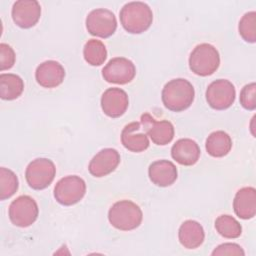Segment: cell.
Instances as JSON below:
<instances>
[{"label": "cell", "instance_id": "cell-2", "mask_svg": "<svg viewBox=\"0 0 256 256\" xmlns=\"http://www.w3.org/2000/svg\"><path fill=\"white\" fill-rule=\"evenodd\" d=\"M120 22L123 28L131 34H140L152 24L153 13L144 2L133 1L126 3L120 10Z\"/></svg>", "mask_w": 256, "mask_h": 256}, {"label": "cell", "instance_id": "cell-9", "mask_svg": "<svg viewBox=\"0 0 256 256\" xmlns=\"http://www.w3.org/2000/svg\"><path fill=\"white\" fill-rule=\"evenodd\" d=\"M206 101L215 110L229 108L235 100L234 85L226 79H217L209 84L206 90Z\"/></svg>", "mask_w": 256, "mask_h": 256}, {"label": "cell", "instance_id": "cell-6", "mask_svg": "<svg viewBox=\"0 0 256 256\" xmlns=\"http://www.w3.org/2000/svg\"><path fill=\"white\" fill-rule=\"evenodd\" d=\"M86 193L85 181L76 175H69L60 179L54 188V197L58 203L71 206L78 203Z\"/></svg>", "mask_w": 256, "mask_h": 256}, {"label": "cell", "instance_id": "cell-10", "mask_svg": "<svg viewBox=\"0 0 256 256\" xmlns=\"http://www.w3.org/2000/svg\"><path fill=\"white\" fill-rule=\"evenodd\" d=\"M136 75V68L133 62L125 57H115L102 69V76L108 83L127 84Z\"/></svg>", "mask_w": 256, "mask_h": 256}, {"label": "cell", "instance_id": "cell-8", "mask_svg": "<svg viewBox=\"0 0 256 256\" xmlns=\"http://www.w3.org/2000/svg\"><path fill=\"white\" fill-rule=\"evenodd\" d=\"M86 28L93 36L108 38L114 34L117 20L114 13L108 9H94L86 17Z\"/></svg>", "mask_w": 256, "mask_h": 256}, {"label": "cell", "instance_id": "cell-24", "mask_svg": "<svg viewBox=\"0 0 256 256\" xmlns=\"http://www.w3.org/2000/svg\"><path fill=\"white\" fill-rule=\"evenodd\" d=\"M215 228L217 232L224 238H238L242 233L240 223L230 215H220L215 220Z\"/></svg>", "mask_w": 256, "mask_h": 256}, {"label": "cell", "instance_id": "cell-14", "mask_svg": "<svg viewBox=\"0 0 256 256\" xmlns=\"http://www.w3.org/2000/svg\"><path fill=\"white\" fill-rule=\"evenodd\" d=\"M119 163V152L113 148H104L91 159L88 170L94 177H103L113 172Z\"/></svg>", "mask_w": 256, "mask_h": 256}, {"label": "cell", "instance_id": "cell-4", "mask_svg": "<svg viewBox=\"0 0 256 256\" xmlns=\"http://www.w3.org/2000/svg\"><path fill=\"white\" fill-rule=\"evenodd\" d=\"M220 65L217 49L209 43L197 45L189 56L190 70L199 76L212 75Z\"/></svg>", "mask_w": 256, "mask_h": 256}, {"label": "cell", "instance_id": "cell-7", "mask_svg": "<svg viewBox=\"0 0 256 256\" xmlns=\"http://www.w3.org/2000/svg\"><path fill=\"white\" fill-rule=\"evenodd\" d=\"M39 214L36 201L28 196L21 195L13 200L9 206L10 221L18 227H28L32 225Z\"/></svg>", "mask_w": 256, "mask_h": 256}, {"label": "cell", "instance_id": "cell-21", "mask_svg": "<svg viewBox=\"0 0 256 256\" xmlns=\"http://www.w3.org/2000/svg\"><path fill=\"white\" fill-rule=\"evenodd\" d=\"M205 147L210 156L223 157L230 152L232 148V140L226 132L222 130L214 131L207 137Z\"/></svg>", "mask_w": 256, "mask_h": 256}, {"label": "cell", "instance_id": "cell-13", "mask_svg": "<svg viewBox=\"0 0 256 256\" xmlns=\"http://www.w3.org/2000/svg\"><path fill=\"white\" fill-rule=\"evenodd\" d=\"M129 105L127 93L120 88L112 87L104 91L101 96V108L107 116L118 118L122 116Z\"/></svg>", "mask_w": 256, "mask_h": 256}, {"label": "cell", "instance_id": "cell-1", "mask_svg": "<svg viewBox=\"0 0 256 256\" xmlns=\"http://www.w3.org/2000/svg\"><path fill=\"white\" fill-rule=\"evenodd\" d=\"M195 91L192 84L183 78L172 79L162 89V102L171 111L180 112L189 108L194 100Z\"/></svg>", "mask_w": 256, "mask_h": 256}, {"label": "cell", "instance_id": "cell-20", "mask_svg": "<svg viewBox=\"0 0 256 256\" xmlns=\"http://www.w3.org/2000/svg\"><path fill=\"white\" fill-rule=\"evenodd\" d=\"M178 238L184 248H198L203 243L205 238L204 229L199 222L195 220H186L179 228Z\"/></svg>", "mask_w": 256, "mask_h": 256}, {"label": "cell", "instance_id": "cell-17", "mask_svg": "<svg viewBox=\"0 0 256 256\" xmlns=\"http://www.w3.org/2000/svg\"><path fill=\"white\" fill-rule=\"evenodd\" d=\"M140 125V122H131L121 132V142L131 152H142L149 147L147 134L141 131Z\"/></svg>", "mask_w": 256, "mask_h": 256}, {"label": "cell", "instance_id": "cell-28", "mask_svg": "<svg viewBox=\"0 0 256 256\" xmlns=\"http://www.w3.org/2000/svg\"><path fill=\"white\" fill-rule=\"evenodd\" d=\"M15 58L16 56L13 48L6 43H1L0 44V70L4 71L7 69H10L15 63Z\"/></svg>", "mask_w": 256, "mask_h": 256}, {"label": "cell", "instance_id": "cell-16", "mask_svg": "<svg viewBox=\"0 0 256 256\" xmlns=\"http://www.w3.org/2000/svg\"><path fill=\"white\" fill-rule=\"evenodd\" d=\"M148 175L152 183L156 186L167 187L176 181L178 172L173 162L163 159L154 161L150 164Z\"/></svg>", "mask_w": 256, "mask_h": 256}, {"label": "cell", "instance_id": "cell-18", "mask_svg": "<svg viewBox=\"0 0 256 256\" xmlns=\"http://www.w3.org/2000/svg\"><path fill=\"white\" fill-rule=\"evenodd\" d=\"M171 156L180 165L192 166L199 160L200 148L194 140L182 138L172 146Z\"/></svg>", "mask_w": 256, "mask_h": 256}, {"label": "cell", "instance_id": "cell-12", "mask_svg": "<svg viewBox=\"0 0 256 256\" xmlns=\"http://www.w3.org/2000/svg\"><path fill=\"white\" fill-rule=\"evenodd\" d=\"M11 14L17 26L28 29L39 21L41 6L36 0H19L13 4Z\"/></svg>", "mask_w": 256, "mask_h": 256}, {"label": "cell", "instance_id": "cell-11", "mask_svg": "<svg viewBox=\"0 0 256 256\" xmlns=\"http://www.w3.org/2000/svg\"><path fill=\"white\" fill-rule=\"evenodd\" d=\"M140 123L143 126V130L156 145H166L174 137V127L168 120L156 121L149 113H145L141 116Z\"/></svg>", "mask_w": 256, "mask_h": 256}, {"label": "cell", "instance_id": "cell-29", "mask_svg": "<svg viewBox=\"0 0 256 256\" xmlns=\"http://www.w3.org/2000/svg\"><path fill=\"white\" fill-rule=\"evenodd\" d=\"M212 255H245V252L236 243H223L213 250Z\"/></svg>", "mask_w": 256, "mask_h": 256}, {"label": "cell", "instance_id": "cell-15", "mask_svg": "<svg viewBox=\"0 0 256 256\" xmlns=\"http://www.w3.org/2000/svg\"><path fill=\"white\" fill-rule=\"evenodd\" d=\"M65 77L64 67L55 60L42 62L35 71L37 83L44 88H55L59 86Z\"/></svg>", "mask_w": 256, "mask_h": 256}, {"label": "cell", "instance_id": "cell-5", "mask_svg": "<svg viewBox=\"0 0 256 256\" xmlns=\"http://www.w3.org/2000/svg\"><path fill=\"white\" fill-rule=\"evenodd\" d=\"M56 175V167L52 160L37 158L31 161L25 171V178L28 185L34 190L47 188Z\"/></svg>", "mask_w": 256, "mask_h": 256}, {"label": "cell", "instance_id": "cell-22", "mask_svg": "<svg viewBox=\"0 0 256 256\" xmlns=\"http://www.w3.org/2000/svg\"><path fill=\"white\" fill-rule=\"evenodd\" d=\"M24 90L22 78L12 73H2L0 75V96L3 100H14L18 98Z\"/></svg>", "mask_w": 256, "mask_h": 256}, {"label": "cell", "instance_id": "cell-25", "mask_svg": "<svg viewBox=\"0 0 256 256\" xmlns=\"http://www.w3.org/2000/svg\"><path fill=\"white\" fill-rule=\"evenodd\" d=\"M18 178L16 174L5 167L0 168V199L5 200L14 195L18 189Z\"/></svg>", "mask_w": 256, "mask_h": 256}, {"label": "cell", "instance_id": "cell-3", "mask_svg": "<svg viewBox=\"0 0 256 256\" xmlns=\"http://www.w3.org/2000/svg\"><path fill=\"white\" fill-rule=\"evenodd\" d=\"M143 213L140 207L130 200H120L114 203L108 212L110 224L118 230L130 231L140 226Z\"/></svg>", "mask_w": 256, "mask_h": 256}, {"label": "cell", "instance_id": "cell-23", "mask_svg": "<svg viewBox=\"0 0 256 256\" xmlns=\"http://www.w3.org/2000/svg\"><path fill=\"white\" fill-rule=\"evenodd\" d=\"M83 56L88 64L92 66H100L107 58V50L100 40L90 39L84 45Z\"/></svg>", "mask_w": 256, "mask_h": 256}, {"label": "cell", "instance_id": "cell-27", "mask_svg": "<svg viewBox=\"0 0 256 256\" xmlns=\"http://www.w3.org/2000/svg\"><path fill=\"white\" fill-rule=\"evenodd\" d=\"M240 104L246 110L256 108V84L254 82L245 85L240 92Z\"/></svg>", "mask_w": 256, "mask_h": 256}, {"label": "cell", "instance_id": "cell-26", "mask_svg": "<svg viewBox=\"0 0 256 256\" xmlns=\"http://www.w3.org/2000/svg\"><path fill=\"white\" fill-rule=\"evenodd\" d=\"M239 34L249 43L256 41V13L255 11L245 13L239 21Z\"/></svg>", "mask_w": 256, "mask_h": 256}, {"label": "cell", "instance_id": "cell-19", "mask_svg": "<svg viewBox=\"0 0 256 256\" xmlns=\"http://www.w3.org/2000/svg\"><path fill=\"white\" fill-rule=\"evenodd\" d=\"M235 214L244 220L251 219L256 214V190L253 187L239 189L233 200Z\"/></svg>", "mask_w": 256, "mask_h": 256}]
</instances>
